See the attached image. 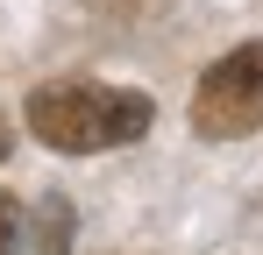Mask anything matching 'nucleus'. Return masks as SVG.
Returning <instances> with one entry per match:
<instances>
[{
    "instance_id": "f257e3e1",
    "label": "nucleus",
    "mask_w": 263,
    "mask_h": 255,
    "mask_svg": "<svg viewBox=\"0 0 263 255\" xmlns=\"http://www.w3.org/2000/svg\"><path fill=\"white\" fill-rule=\"evenodd\" d=\"M157 121L149 92L135 85H86V78H57L29 92V135L57 149V156H100V149H128Z\"/></svg>"
},
{
    "instance_id": "f03ea898",
    "label": "nucleus",
    "mask_w": 263,
    "mask_h": 255,
    "mask_svg": "<svg viewBox=\"0 0 263 255\" xmlns=\"http://www.w3.org/2000/svg\"><path fill=\"white\" fill-rule=\"evenodd\" d=\"M192 128L206 142H242L263 128V42H242L220 64H206V78L192 92Z\"/></svg>"
},
{
    "instance_id": "7ed1b4c3",
    "label": "nucleus",
    "mask_w": 263,
    "mask_h": 255,
    "mask_svg": "<svg viewBox=\"0 0 263 255\" xmlns=\"http://www.w3.org/2000/svg\"><path fill=\"white\" fill-rule=\"evenodd\" d=\"M64 234H71V206L43 199V241H36V255H64Z\"/></svg>"
},
{
    "instance_id": "20e7f679",
    "label": "nucleus",
    "mask_w": 263,
    "mask_h": 255,
    "mask_svg": "<svg viewBox=\"0 0 263 255\" xmlns=\"http://www.w3.org/2000/svg\"><path fill=\"white\" fill-rule=\"evenodd\" d=\"M14 234H22V206H14V199L0 192V255L14 248Z\"/></svg>"
},
{
    "instance_id": "39448f33",
    "label": "nucleus",
    "mask_w": 263,
    "mask_h": 255,
    "mask_svg": "<svg viewBox=\"0 0 263 255\" xmlns=\"http://www.w3.org/2000/svg\"><path fill=\"white\" fill-rule=\"evenodd\" d=\"M0 156H7V135H0Z\"/></svg>"
}]
</instances>
